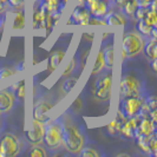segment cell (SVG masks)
I'll return each instance as SVG.
<instances>
[{
    "instance_id": "cell-1",
    "label": "cell",
    "mask_w": 157,
    "mask_h": 157,
    "mask_svg": "<svg viewBox=\"0 0 157 157\" xmlns=\"http://www.w3.org/2000/svg\"><path fill=\"white\" fill-rule=\"evenodd\" d=\"M119 96L121 98L145 96V79L140 71L130 70L122 75L119 82Z\"/></svg>"
},
{
    "instance_id": "cell-2",
    "label": "cell",
    "mask_w": 157,
    "mask_h": 157,
    "mask_svg": "<svg viewBox=\"0 0 157 157\" xmlns=\"http://www.w3.org/2000/svg\"><path fill=\"white\" fill-rule=\"evenodd\" d=\"M86 143V136L84 130L75 123H67L63 121V145L69 152L79 155L80 150Z\"/></svg>"
},
{
    "instance_id": "cell-3",
    "label": "cell",
    "mask_w": 157,
    "mask_h": 157,
    "mask_svg": "<svg viewBox=\"0 0 157 157\" xmlns=\"http://www.w3.org/2000/svg\"><path fill=\"white\" fill-rule=\"evenodd\" d=\"M43 142L48 150L57 151L63 145V119L48 121L45 124Z\"/></svg>"
},
{
    "instance_id": "cell-4",
    "label": "cell",
    "mask_w": 157,
    "mask_h": 157,
    "mask_svg": "<svg viewBox=\"0 0 157 157\" xmlns=\"http://www.w3.org/2000/svg\"><path fill=\"white\" fill-rule=\"evenodd\" d=\"M112 84H113V76L111 69L103 73L99 78H97L92 84V94L94 98L101 102H109L112 96Z\"/></svg>"
},
{
    "instance_id": "cell-5",
    "label": "cell",
    "mask_w": 157,
    "mask_h": 157,
    "mask_svg": "<svg viewBox=\"0 0 157 157\" xmlns=\"http://www.w3.org/2000/svg\"><path fill=\"white\" fill-rule=\"evenodd\" d=\"M144 46V38L136 32H125L122 39L123 58H134L142 52Z\"/></svg>"
},
{
    "instance_id": "cell-6",
    "label": "cell",
    "mask_w": 157,
    "mask_h": 157,
    "mask_svg": "<svg viewBox=\"0 0 157 157\" xmlns=\"http://www.w3.org/2000/svg\"><path fill=\"white\" fill-rule=\"evenodd\" d=\"M21 142L16 135L4 132L0 135V157H14L20 154Z\"/></svg>"
},
{
    "instance_id": "cell-7",
    "label": "cell",
    "mask_w": 157,
    "mask_h": 157,
    "mask_svg": "<svg viewBox=\"0 0 157 157\" xmlns=\"http://www.w3.org/2000/svg\"><path fill=\"white\" fill-rule=\"evenodd\" d=\"M144 97H125V98H121L118 112H121L122 116L125 118L134 117L136 115H138L142 104L144 102Z\"/></svg>"
},
{
    "instance_id": "cell-8",
    "label": "cell",
    "mask_w": 157,
    "mask_h": 157,
    "mask_svg": "<svg viewBox=\"0 0 157 157\" xmlns=\"http://www.w3.org/2000/svg\"><path fill=\"white\" fill-rule=\"evenodd\" d=\"M44 132H45V124L32 118L29 129H26V131H25V136H26V140L29 143L40 144V143H43Z\"/></svg>"
},
{
    "instance_id": "cell-9",
    "label": "cell",
    "mask_w": 157,
    "mask_h": 157,
    "mask_svg": "<svg viewBox=\"0 0 157 157\" xmlns=\"http://www.w3.org/2000/svg\"><path fill=\"white\" fill-rule=\"evenodd\" d=\"M84 4L90 10L91 16L103 18L111 10V4L108 0H84Z\"/></svg>"
},
{
    "instance_id": "cell-10",
    "label": "cell",
    "mask_w": 157,
    "mask_h": 157,
    "mask_svg": "<svg viewBox=\"0 0 157 157\" xmlns=\"http://www.w3.org/2000/svg\"><path fill=\"white\" fill-rule=\"evenodd\" d=\"M91 17L90 10L84 2H79L76 7L73 8L72 14H71V21L75 25H83V26H87L89 19Z\"/></svg>"
},
{
    "instance_id": "cell-11",
    "label": "cell",
    "mask_w": 157,
    "mask_h": 157,
    "mask_svg": "<svg viewBox=\"0 0 157 157\" xmlns=\"http://www.w3.org/2000/svg\"><path fill=\"white\" fill-rule=\"evenodd\" d=\"M53 106H55L53 103L48 102V101L38 102L33 108V118L41 122V123H44V124H46L48 121H51V118L47 116V113Z\"/></svg>"
},
{
    "instance_id": "cell-12",
    "label": "cell",
    "mask_w": 157,
    "mask_h": 157,
    "mask_svg": "<svg viewBox=\"0 0 157 157\" xmlns=\"http://www.w3.org/2000/svg\"><path fill=\"white\" fill-rule=\"evenodd\" d=\"M16 98L11 90L0 91V113H7L14 108Z\"/></svg>"
},
{
    "instance_id": "cell-13",
    "label": "cell",
    "mask_w": 157,
    "mask_h": 157,
    "mask_svg": "<svg viewBox=\"0 0 157 157\" xmlns=\"http://www.w3.org/2000/svg\"><path fill=\"white\" fill-rule=\"evenodd\" d=\"M104 21L109 26H126L129 18L123 13V12H117V11H109L105 16L103 17Z\"/></svg>"
},
{
    "instance_id": "cell-14",
    "label": "cell",
    "mask_w": 157,
    "mask_h": 157,
    "mask_svg": "<svg viewBox=\"0 0 157 157\" xmlns=\"http://www.w3.org/2000/svg\"><path fill=\"white\" fill-rule=\"evenodd\" d=\"M65 56H66V50H63V48L52 52L51 56L48 57V59H47V70H48V72H53L63 62Z\"/></svg>"
},
{
    "instance_id": "cell-15",
    "label": "cell",
    "mask_w": 157,
    "mask_h": 157,
    "mask_svg": "<svg viewBox=\"0 0 157 157\" xmlns=\"http://www.w3.org/2000/svg\"><path fill=\"white\" fill-rule=\"evenodd\" d=\"M103 58L105 62V69H112L113 67V59H115V47H113V40H109L104 46L102 47Z\"/></svg>"
},
{
    "instance_id": "cell-16",
    "label": "cell",
    "mask_w": 157,
    "mask_h": 157,
    "mask_svg": "<svg viewBox=\"0 0 157 157\" xmlns=\"http://www.w3.org/2000/svg\"><path fill=\"white\" fill-rule=\"evenodd\" d=\"M25 25H26V17H25L24 8L23 10H16L13 12L12 23H11L12 31H21L25 29Z\"/></svg>"
},
{
    "instance_id": "cell-17",
    "label": "cell",
    "mask_w": 157,
    "mask_h": 157,
    "mask_svg": "<svg viewBox=\"0 0 157 157\" xmlns=\"http://www.w3.org/2000/svg\"><path fill=\"white\" fill-rule=\"evenodd\" d=\"M10 90L13 92L17 102L24 103L25 98H26V80L25 79L23 78L20 80H18L16 84H13L11 86Z\"/></svg>"
},
{
    "instance_id": "cell-18",
    "label": "cell",
    "mask_w": 157,
    "mask_h": 157,
    "mask_svg": "<svg viewBox=\"0 0 157 157\" xmlns=\"http://www.w3.org/2000/svg\"><path fill=\"white\" fill-rule=\"evenodd\" d=\"M144 56L152 60V59H156L157 58V38H148V40H144V46L143 50Z\"/></svg>"
},
{
    "instance_id": "cell-19",
    "label": "cell",
    "mask_w": 157,
    "mask_h": 157,
    "mask_svg": "<svg viewBox=\"0 0 157 157\" xmlns=\"http://www.w3.org/2000/svg\"><path fill=\"white\" fill-rule=\"evenodd\" d=\"M40 2L48 13L59 12L62 11V7H63L62 0H40Z\"/></svg>"
},
{
    "instance_id": "cell-20",
    "label": "cell",
    "mask_w": 157,
    "mask_h": 157,
    "mask_svg": "<svg viewBox=\"0 0 157 157\" xmlns=\"http://www.w3.org/2000/svg\"><path fill=\"white\" fill-rule=\"evenodd\" d=\"M78 64H79L78 55L73 56V57H72V58L70 59V62L67 63L66 67H65V70L63 71V73H62V77L66 78V77H69V76H72V75H73V72L77 70V67H78Z\"/></svg>"
},
{
    "instance_id": "cell-21",
    "label": "cell",
    "mask_w": 157,
    "mask_h": 157,
    "mask_svg": "<svg viewBox=\"0 0 157 157\" xmlns=\"http://www.w3.org/2000/svg\"><path fill=\"white\" fill-rule=\"evenodd\" d=\"M103 155V152L94 145H84L83 149L80 150L79 156L83 157H101Z\"/></svg>"
},
{
    "instance_id": "cell-22",
    "label": "cell",
    "mask_w": 157,
    "mask_h": 157,
    "mask_svg": "<svg viewBox=\"0 0 157 157\" xmlns=\"http://www.w3.org/2000/svg\"><path fill=\"white\" fill-rule=\"evenodd\" d=\"M105 69V62H104V58H103V52H102V48L98 50L97 52V57H96V62L94 64V67H92V75H98L103 72Z\"/></svg>"
},
{
    "instance_id": "cell-23",
    "label": "cell",
    "mask_w": 157,
    "mask_h": 157,
    "mask_svg": "<svg viewBox=\"0 0 157 157\" xmlns=\"http://www.w3.org/2000/svg\"><path fill=\"white\" fill-rule=\"evenodd\" d=\"M137 7H138L137 0H129L125 5L122 7V12H123L128 18H134L135 12H136Z\"/></svg>"
},
{
    "instance_id": "cell-24",
    "label": "cell",
    "mask_w": 157,
    "mask_h": 157,
    "mask_svg": "<svg viewBox=\"0 0 157 157\" xmlns=\"http://www.w3.org/2000/svg\"><path fill=\"white\" fill-rule=\"evenodd\" d=\"M27 155L30 157H46L47 152L43 145H40V144H32V147L29 150Z\"/></svg>"
},
{
    "instance_id": "cell-25",
    "label": "cell",
    "mask_w": 157,
    "mask_h": 157,
    "mask_svg": "<svg viewBox=\"0 0 157 157\" xmlns=\"http://www.w3.org/2000/svg\"><path fill=\"white\" fill-rule=\"evenodd\" d=\"M156 27V26H155ZM151 30H152V26H150L145 23L143 19L138 20L137 23V31L141 36H147V37H150V33H151Z\"/></svg>"
},
{
    "instance_id": "cell-26",
    "label": "cell",
    "mask_w": 157,
    "mask_h": 157,
    "mask_svg": "<svg viewBox=\"0 0 157 157\" xmlns=\"http://www.w3.org/2000/svg\"><path fill=\"white\" fill-rule=\"evenodd\" d=\"M66 80L63 83V90L65 94H69L72 91V89L77 85V82H78V77H73V76H69L66 77Z\"/></svg>"
},
{
    "instance_id": "cell-27",
    "label": "cell",
    "mask_w": 157,
    "mask_h": 157,
    "mask_svg": "<svg viewBox=\"0 0 157 157\" xmlns=\"http://www.w3.org/2000/svg\"><path fill=\"white\" fill-rule=\"evenodd\" d=\"M17 72H18L17 69L8 67V66H4V67H1V69H0V80L8 78V77H11V76L16 75Z\"/></svg>"
},
{
    "instance_id": "cell-28",
    "label": "cell",
    "mask_w": 157,
    "mask_h": 157,
    "mask_svg": "<svg viewBox=\"0 0 157 157\" xmlns=\"http://www.w3.org/2000/svg\"><path fill=\"white\" fill-rule=\"evenodd\" d=\"M145 23L150 25V26H152V27H155L157 24V14H156V11H149L148 13H147V16L144 17V19H143Z\"/></svg>"
},
{
    "instance_id": "cell-29",
    "label": "cell",
    "mask_w": 157,
    "mask_h": 157,
    "mask_svg": "<svg viewBox=\"0 0 157 157\" xmlns=\"http://www.w3.org/2000/svg\"><path fill=\"white\" fill-rule=\"evenodd\" d=\"M8 6L13 7L14 10H23L25 4H26V0H7Z\"/></svg>"
},
{
    "instance_id": "cell-30",
    "label": "cell",
    "mask_w": 157,
    "mask_h": 157,
    "mask_svg": "<svg viewBox=\"0 0 157 157\" xmlns=\"http://www.w3.org/2000/svg\"><path fill=\"white\" fill-rule=\"evenodd\" d=\"M144 102L148 104V106L151 110H154V109L157 108V98L155 94H150L148 97H144Z\"/></svg>"
},
{
    "instance_id": "cell-31",
    "label": "cell",
    "mask_w": 157,
    "mask_h": 157,
    "mask_svg": "<svg viewBox=\"0 0 157 157\" xmlns=\"http://www.w3.org/2000/svg\"><path fill=\"white\" fill-rule=\"evenodd\" d=\"M72 109H73L75 112H79V111L83 109V98H82V97H78V98L73 102V104H72Z\"/></svg>"
},
{
    "instance_id": "cell-32",
    "label": "cell",
    "mask_w": 157,
    "mask_h": 157,
    "mask_svg": "<svg viewBox=\"0 0 157 157\" xmlns=\"http://www.w3.org/2000/svg\"><path fill=\"white\" fill-rule=\"evenodd\" d=\"M128 1H129V0H113L112 2H113V4H116L118 7L122 8L123 6H124V5H125L126 2H128Z\"/></svg>"
},
{
    "instance_id": "cell-33",
    "label": "cell",
    "mask_w": 157,
    "mask_h": 157,
    "mask_svg": "<svg viewBox=\"0 0 157 157\" xmlns=\"http://www.w3.org/2000/svg\"><path fill=\"white\" fill-rule=\"evenodd\" d=\"M151 69L154 72H157V58L151 60Z\"/></svg>"
},
{
    "instance_id": "cell-34",
    "label": "cell",
    "mask_w": 157,
    "mask_h": 157,
    "mask_svg": "<svg viewBox=\"0 0 157 157\" xmlns=\"http://www.w3.org/2000/svg\"><path fill=\"white\" fill-rule=\"evenodd\" d=\"M152 0H140L138 1V5H145V4H149Z\"/></svg>"
},
{
    "instance_id": "cell-35",
    "label": "cell",
    "mask_w": 157,
    "mask_h": 157,
    "mask_svg": "<svg viewBox=\"0 0 157 157\" xmlns=\"http://www.w3.org/2000/svg\"><path fill=\"white\" fill-rule=\"evenodd\" d=\"M4 26V17H0V30Z\"/></svg>"
},
{
    "instance_id": "cell-36",
    "label": "cell",
    "mask_w": 157,
    "mask_h": 157,
    "mask_svg": "<svg viewBox=\"0 0 157 157\" xmlns=\"http://www.w3.org/2000/svg\"><path fill=\"white\" fill-rule=\"evenodd\" d=\"M117 156H124V157H129V155H128V154H118Z\"/></svg>"
},
{
    "instance_id": "cell-37",
    "label": "cell",
    "mask_w": 157,
    "mask_h": 157,
    "mask_svg": "<svg viewBox=\"0 0 157 157\" xmlns=\"http://www.w3.org/2000/svg\"><path fill=\"white\" fill-rule=\"evenodd\" d=\"M108 1H110V2H112V1H113V0H108Z\"/></svg>"
},
{
    "instance_id": "cell-38",
    "label": "cell",
    "mask_w": 157,
    "mask_h": 157,
    "mask_svg": "<svg viewBox=\"0 0 157 157\" xmlns=\"http://www.w3.org/2000/svg\"><path fill=\"white\" fill-rule=\"evenodd\" d=\"M32 1H34V0H32Z\"/></svg>"
},
{
    "instance_id": "cell-39",
    "label": "cell",
    "mask_w": 157,
    "mask_h": 157,
    "mask_svg": "<svg viewBox=\"0 0 157 157\" xmlns=\"http://www.w3.org/2000/svg\"><path fill=\"white\" fill-rule=\"evenodd\" d=\"M0 124H1V122H0Z\"/></svg>"
}]
</instances>
